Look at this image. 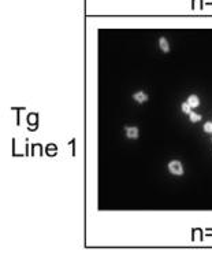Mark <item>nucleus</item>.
<instances>
[{"label": "nucleus", "mask_w": 212, "mask_h": 255, "mask_svg": "<svg viewBox=\"0 0 212 255\" xmlns=\"http://www.w3.org/2000/svg\"><path fill=\"white\" fill-rule=\"evenodd\" d=\"M168 170H170L173 174H178V176L183 173V168H182V165H181V162H178V161L170 162V163H168Z\"/></svg>", "instance_id": "nucleus-1"}, {"label": "nucleus", "mask_w": 212, "mask_h": 255, "mask_svg": "<svg viewBox=\"0 0 212 255\" xmlns=\"http://www.w3.org/2000/svg\"><path fill=\"white\" fill-rule=\"evenodd\" d=\"M147 99H148V95L144 93V92H137V93H134V100L138 102V103H144Z\"/></svg>", "instance_id": "nucleus-2"}, {"label": "nucleus", "mask_w": 212, "mask_h": 255, "mask_svg": "<svg viewBox=\"0 0 212 255\" xmlns=\"http://www.w3.org/2000/svg\"><path fill=\"white\" fill-rule=\"evenodd\" d=\"M126 135H127V137H130V139H135L138 136V129L137 128H127V129H126Z\"/></svg>", "instance_id": "nucleus-3"}, {"label": "nucleus", "mask_w": 212, "mask_h": 255, "mask_svg": "<svg viewBox=\"0 0 212 255\" xmlns=\"http://www.w3.org/2000/svg\"><path fill=\"white\" fill-rule=\"evenodd\" d=\"M159 44H160V48L163 49L164 52L170 51V45H168V41L164 39V37H160V40H159Z\"/></svg>", "instance_id": "nucleus-4"}, {"label": "nucleus", "mask_w": 212, "mask_h": 255, "mask_svg": "<svg viewBox=\"0 0 212 255\" xmlns=\"http://www.w3.org/2000/svg\"><path fill=\"white\" fill-rule=\"evenodd\" d=\"M187 103L190 104V107H197L199 106V97L196 96V95H192V96H189V99H187Z\"/></svg>", "instance_id": "nucleus-5"}, {"label": "nucleus", "mask_w": 212, "mask_h": 255, "mask_svg": "<svg viewBox=\"0 0 212 255\" xmlns=\"http://www.w3.org/2000/svg\"><path fill=\"white\" fill-rule=\"evenodd\" d=\"M189 118L192 122H199L200 120H201V115L200 114H196V113H190L189 114Z\"/></svg>", "instance_id": "nucleus-6"}, {"label": "nucleus", "mask_w": 212, "mask_h": 255, "mask_svg": "<svg viewBox=\"0 0 212 255\" xmlns=\"http://www.w3.org/2000/svg\"><path fill=\"white\" fill-rule=\"evenodd\" d=\"M190 108H192V107H190L189 103H183L182 104V111L185 114H190V113H192V111H190Z\"/></svg>", "instance_id": "nucleus-7"}, {"label": "nucleus", "mask_w": 212, "mask_h": 255, "mask_svg": "<svg viewBox=\"0 0 212 255\" xmlns=\"http://www.w3.org/2000/svg\"><path fill=\"white\" fill-rule=\"evenodd\" d=\"M204 130H205L207 133H212V122H207L205 125H204Z\"/></svg>", "instance_id": "nucleus-8"}]
</instances>
